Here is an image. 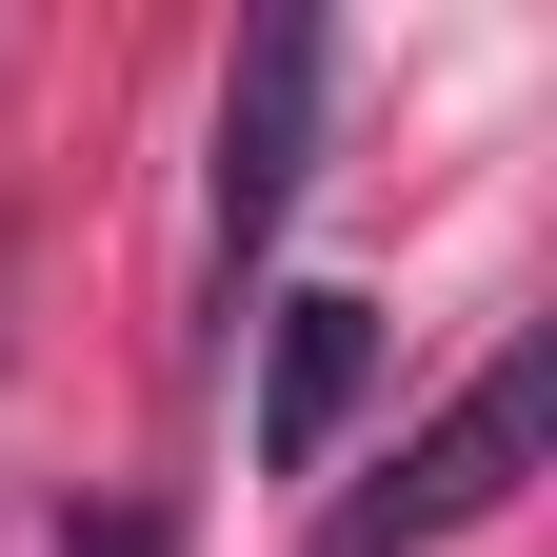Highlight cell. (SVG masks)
<instances>
[{
	"instance_id": "3",
	"label": "cell",
	"mask_w": 557,
	"mask_h": 557,
	"mask_svg": "<svg viewBox=\"0 0 557 557\" xmlns=\"http://www.w3.org/2000/svg\"><path fill=\"white\" fill-rule=\"evenodd\" d=\"M379 398V299L359 278H299V299H259V478H319L359 438Z\"/></svg>"
},
{
	"instance_id": "1",
	"label": "cell",
	"mask_w": 557,
	"mask_h": 557,
	"mask_svg": "<svg viewBox=\"0 0 557 557\" xmlns=\"http://www.w3.org/2000/svg\"><path fill=\"white\" fill-rule=\"evenodd\" d=\"M537 458H557V359H537V338H498V359L438 398V438H418L359 518H379V557H438V537H478V518H518Z\"/></svg>"
},
{
	"instance_id": "4",
	"label": "cell",
	"mask_w": 557,
	"mask_h": 557,
	"mask_svg": "<svg viewBox=\"0 0 557 557\" xmlns=\"http://www.w3.org/2000/svg\"><path fill=\"white\" fill-rule=\"evenodd\" d=\"M60 557H160V518H139V498H100V518H60Z\"/></svg>"
},
{
	"instance_id": "2",
	"label": "cell",
	"mask_w": 557,
	"mask_h": 557,
	"mask_svg": "<svg viewBox=\"0 0 557 557\" xmlns=\"http://www.w3.org/2000/svg\"><path fill=\"white\" fill-rule=\"evenodd\" d=\"M319 100H338V21H259L239 81H220V319H239V278L278 259L299 180H319Z\"/></svg>"
},
{
	"instance_id": "5",
	"label": "cell",
	"mask_w": 557,
	"mask_h": 557,
	"mask_svg": "<svg viewBox=\"0 0 557 557\" xmlns=\"http://www.w3.org/2000/svg\"><path fill=\"white\" fill-rule=\"evenodd\" d=\"M319 557H379V518H338V537H319Z\"/></svg>"
}]
</instances>
